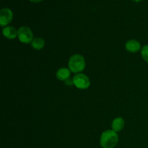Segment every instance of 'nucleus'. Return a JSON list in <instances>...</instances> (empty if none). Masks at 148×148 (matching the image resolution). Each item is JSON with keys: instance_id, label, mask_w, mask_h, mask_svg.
<instances>
[{"instance_id": "f257e3e1", "label": "nucleus", "mask_w": 148, "mask_h": 148, "mask_svg": "<svg viewBox=\"0 0 148 148\" xmlns=\"http://www.w3.org/2000/svg\"><path fill=\"white\" fill-rule=\"evenodd\" d=\"M119 142V135L114 130H106L101 134L100 143L103 148H114Z\"/></svg>"}, {"instance_id": "f03ea898", "label": "nucleus", "mask_w": 148, "mask_h": 148, "mask_svg": "<svg viewBox=\"0 0 148 148\" xmlns=\"http://www.w3.org/2000/svg\"><path fill=\"white\" fill-rule=\"evenodd\" d=\"M69 69L74 73H80L85 69L86 63L85 59L82 55L75 54L70 57L69 60Z\"/></svg>"}, {"instance_id": "7ed1b4c3", "label": "nucleus", "mask_w": 148, "mask_h": 148, "mask_svg": "<svg viewBox=\"0 0 148 148\" xmlns=\"http://www.w3.org/2000/svg\"><path fill=\"white\" fill-rule=\"evenodd\" d=\"M17 37L20 41L23 43H29L33 41L34 39L32 30L26 26H23L18 29Z\"/></svg>"}, {"instance_id": "20e7f679", "label": "nucleus", "mask_w": 148, "mask_h": 148, "mask_svg": "<svg viewBox=\"0 0 148 148\" xmlns=\"http://www.w3.org/2000/svg\"><path fill=\"white\" fill-rule=\"evenodd\" d=\"M74 85L79 89L85 90L87 89L90 85V81L89 77L85 75L82 73H79L75 75L73 77Z\"/></svg>"}, {"instance_id": "39448f33", "label": "nucleus", "mask_w": 148, "mask_h": 148, "mask_svg": "<svg viewBox=\"0 0 148 148\" xmlns=\"http://www.w3.org/2000/svg\"><path fill=\"white\" fill-rule=\"evenodd\" d=\"M13 19V13L9 8H3L0 11V25L1 27H7Z\"/></svg>"}, {"instance_id": "423d86ee", "label": "nucleus", "mask_w": 148, "mask_h": 148, "mask_svg": "<svg viewBox=\"0 0 148 148\" xmlns=\"http://www.w3.org/2000/svg\"><path fill=\"white\" fill-rule=\"evenodd\" d=\"M125 49L127 51L131 53H136L141 49V44L135 39H131L126 43Z\"/></svg>"}, {"instance_id": "0eeeda50", "label": "nucleus", "mask_w": 148, "mask_h": 148, "mask_svg": "<svg viewBox=\"0 0 148 148\" xmlns=\"http://www.w3.org/2000/svg\"><path fill=\"white\" fill-rule=\"evenodd\" d=\"M2 33L4 37L7 38L14 39L17 36L18 30H16L15 27H12V26H7L3 28Z\"/></svg>"}, {"instance_id": "6e6552de", "label": "nucleus", "mask_w": 148, "mask_h": 148, "mask_svg": "<svg viewBox=\"0 0 148 148\" xmlns=\"http://www.w3.org/2000/svg\"><path fill=\"white\" fill-rule=\"evenodd\" d=\"M125 125V122H124V119L121 117H117V118L114 119L113 121L112 124H111V127H112V130H114L116 132H120Z\"/></svg>"}, {"instance_id": "1a4fd4ad", "label": "nucleus", "mask_w": 148, "mask_h": 148, "mask_svg": "<svg viewBox=\"0 0 148 148\" xmlns=\"http://www.w3.org/2000/svg\"><path fill=\"white\" fill-rule=\"evenodd\" d=\"M71 72L70 69L67 68H60L59 70L56 72V76L58 79L61 81H66L70 77Z\"/></svg>"}, {"instance_id": "9d476101", "label": "nucleus", "mask_w": 148, "mask_h": 148, "mask_svg": "<svg viewBox=\"0 0 148 148\" xmlns=\"http://www.w3.org/2000/svg\"><path fill=\"white\" fill-rule=\"evenodd\" d=\"M31 46L36 50H40L45 46V40L41 38H35L31 42Z\"/></svg>"}, {"instance_id": "9b49d317", "label": "nucleus", "mask_w": 148, "mask_h": 148, "mask_svg": "<svg viewBox=\"0 0 148 148\" xmlns=\"http://www.w3.org/2000/svg\"><path fill=\"white\" fill-rule=\"evenodd\" d=\"M141 55L143 59L148 63V45H145L142 48Z\"/></svg>"}, {"instance_id": "f8f14e48", "label": "nucleus", "mask_w": 148, "mask_h": 148, "mask_svg": "<svg viewBox=\"0 0 148 148\" xmlns=\"http://www.w3.org/2000/svg\"><path fill=\"white\" fill-rule=\"evenodd\" d=\"M65 82H66V85H74V82H73V79H70V78H69L68 79H66V81H65Z\"/></svg>"}, {"instance_id": "ddd939ff", "label": "nucleus", "mask_w": 148, "mask_h": 148, "mask_svg": "<svg viewBox=\"0 0 148 148\" xmlns=\"http://www.w3.org/2000/svg\"><path fill=\"white\" fill-rule=\"evenodd\" d=\"M30 1H33V2H35V3H38V2H40V1H41L42 0H30Z\"/></svg>"}, {"instance_id": "4468645a", "label": "nucleus", "mask_w": 148, "mask_h": 148, "mask_svg": "<svg viewBox=\"0 0 148 148\" xmlns=\"http://www.w3.org/2000/svg\"><path fill=\"white\" fill-rule=\"evenodd\" d=\"M133 1H136V2H138V1H142V0H133Z\"/></svg>"}]
</instances>
